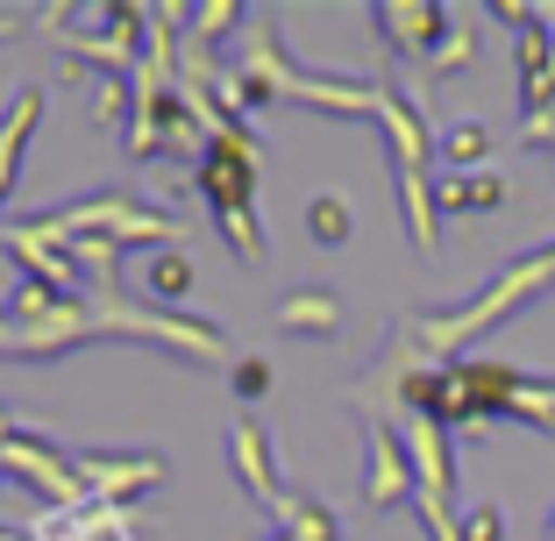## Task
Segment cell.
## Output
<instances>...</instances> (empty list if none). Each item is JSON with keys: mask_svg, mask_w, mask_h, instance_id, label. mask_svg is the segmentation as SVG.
Masks as SVG:
<instances>
[{"mask_svg": "<svg viewBox=\"0 0 555 541\" xmlns=\"http://www.w3.org/2000/svg\"><path fill=\"white\" fill-rule=\"evenodd\" d=\"M548 285H555V243H541V249H527V257H513L477 299H463V307H441V313H413L406 329H413V343H421L435 363H456L485 329L513 321V313H520L527 299H541Z\"/></svg>", "mask_w": 555, "mask_h": 541, "instance_id": "1", "label": "cell"}, {"mask_svg": "<svg viewBox=\"0 0 555 541\" xmlns=\"http://www.w3.org/2000/svg\"><path fill=\"white\" fill-rule=\"evenodd\" d=\"M29 221L57 249L79 243V235H100V243H115V249H129V243H143V249H179V221H171L164 207H150L143 193H86V199H72V207L29 214Z\"/></svg>", "mask_w": 555, "mask_h": 541, "instance_id": "2", "label": "cell"}, {"mask_svg": "<svg viewBox=\"0 0 555 541\" xmlns=\"http://www.w3.org/2000/svg\"><path fill=\"white\" fill-rule=\"evenodd\" d=\"M0 477H15V485L43 492V499H50V513H86V506H93V492H86L79 463H72L65 449L50 442L43 427H22L15 442L0 449Z\"/></svg>", "mask_w": 555, "mask_h": 541, "instance_id": "3", "label": "cell"}, {"mask_svg": "<svg viewBox=\"0 0 555 541\" xmlns=\"http://www.w3.org/2000/svg\"><path fill=\"white\" fill-rule=\"evenodd\" d=\"M257 171H263L257 136H249L243 121H229V129L207 136V157L193 165V193L207 199V214H221V207H257Z\"/></svg>", "mask_w": 555, "mask_h": 541, "instance_id": "4", "label": "cell"}, {"mask_svg": "<svg viewBox=\"0 0 555 541\" xmlns=\"http://www.w3.org/2000/svg\"><path fill=\"white\" fill-rule=\"evenodd\" d=\"M79 477L86 492H93V506H129V499L157 492L164 477H171V463L150 456V449H79Z\"/></svg>", "mask_w": 555, "mask_h": 541, "instance_id": "5", "label": "cell"}, {"mask_svg": "<svg viewBox=\"0 0 555 541\" xmlns=\"http://www.w3.org/2000/svg\"><path fill=\"white\" fill-rule=\"evenodd\" d=\"M406 499H421V485H413V456H406V442H399V427L363 421V506L392 513V506H406Z\"/></svg>", "mask_w": 555, "mask_h": 541, "instance_id": "6", "label": "cell"}, {"mask_svg": "<svg viewBox=\"0 0 555 541\" xmlns=\"http://www.w3.org/2000/svg\"><path fill=\"white\" fill-rule=\"evenodd\" d=\"M0 249H8V263H22V279H36V285H50V293H65V299H79V263H72V249H57L43 229H36L29 214H15V221H0Z\"/></svg>", "mask_w": 555, "mask_h": 541, "instance_id": "7", "label": "cell"}, {"mask_svg": "<svg viewBox=\"0 0 555 541\" xmlns=\"http://www.w3.org/2000/svg\"><path fill=\"white\" fill-rule=\"evenodd\" d=\"M399 442H406L413 485H421V499H413V506H449V499H456V449H449V427L406 413V421H399Z\"/></svg>", "mask_w": 555, "mask_h": 541, "instance_id": "8", "label": "cell"}, {"mask_svg": "<svg viewBox=\"0 0 555 541\" xmlns=\"http://www.w3.org/2000/svg\"><path fill=\"white\" fill-rule=\"evenodd\" d=\"M371 22L377 36H385V50H406V57H435V43L449 36V8H435V0H371Z\"/></svg>", "mask_w": 555, "mask_h": 541, "instance_id": "9", "label": "cell"}, {"mask_svg": "<svg viewBox=\"0 0 555 541\" xmlns=\"http://www.w3.org/2000/svg\"><path fill=\"white\" fill-rule=\"evenodd\" d=\"M229 463H235V477H243V492L257 499L263 513H278V499H285V477H278L271 435H263L257 421H235V427H229Z\"/></svg>", "mask_w": 555, "mask_h": 541, "instance_id": "10", "label": "cell"}, {"mask_svg": "<svg viewBox=\"0 0 555 541\" xmlns=\"http://www.w3.org/2000/svg\"><path fill=\"white\" fill-rule=\"evenodd\" d=\"M377 129H385V143H392V171H427L435 129H427V115L399 93V86H385V100H377Z\"/></svg>", "mask_w": 555, "mask_h": 541, "instance_id": "11", "label": "cell"}, {"mask_svg": "<svg viewBox=\"0 0 555 541\" xmlns=\"http://www.w3.org/2000/svg\"><path fill=\"white\" fill-rule=\"evenodd\" d=\"M36 121H43V86H22V93L0 107V199L15 193V179H22V157H29V143H36Z\"/></svg>", "mask_w": 555, "mask_h": 541, "instance_id": "12", "label": "cell"}, {"mask_svg": "<svg viewBox=\"0 0 555 541\" xmlns=\"http://www.w3.org/2000/svg\"><path fill=\"white\" fill-rule=\"evenodd\" d=\"M29 541H135L121 506H86V513H50L29 527Z\"/></svg>", "mask_w": 555, "mask_h": 541, "instance_id": "13", "label": "cell"}, {"mask_svg": "<svg viewBox=\"0 0 555 541\" xmlns=\"http://www.w3.org/2000/svg\"><path fill=\"white\" fill-rule=\"evenodd\" d=\"M392 185H399V221H406L413 249H421V257H435V243H441V207H435V179H427V171H392Z\"/></svg>", "mask_w": 555, "mask_h": 541, "instance_id": "14", "label": "cell"}, {"mask_svg": "<svg viewBox=\"0 0 555 541\" xmlns=\"http://www.w3.org/2000/svg\"><path fill=\"white\" fill-rule=\"evenodd\" d=\"M278 329L327 343V335H343V299L321 293V285H307V293H285V299H278Z\"/></svg>", "mask_w": 555, "mask_h": 541, "instance_id": "15", "label": "cell"}, {"mask_svg": "<svg viewBox=\"0 0 555 541\" xmlns=\"http://www.w3.org/2000/svg\"><path fill=\"white\" fill-rule=\"evenodd\" d=\"M435 207L441 214H499L506 207V179L499 171H449V179H435Z\"/></svg>", "mask_w": 555, "mask_h": 541, "instance_id": "16", "label": "cell"}, {"mask_svg": "<svg viewBox=\"0 0 555 541\" xmlns=\"http://www.w3.org/2000/svg\"><path fill=\"white\" fill-rule=\"evenodd\" d=\"M143 293H150V307H164V313H179L185 307V293H193V249H150V263H143Z\"/></svg>", "mask_w": 555, "mask_h": 541, "instance_id": "17", "label": "cell"}, {"mask_svg": "<svg viewBox=\"0 0 555 541\" xmlns=\"http://www.w3.org/2000/svg\"><path fill=\"white\" fill-rule=\"evenodd\" d=\"M271 520H278V534H285V541H343V520H335L313 492H293V485H285V499H278Z\"/></svg>", "mask_w": 555, "mask_h": 541, "instance_id": "18", "label": "cell"}, {"mask_svg": "<svg viewBox=\"0 0 555 541\" xmlns=\"http://www.w3.org/2000/svg\"><path fill=\"white\" fill-rule=\"evenodd\" d=\"M485 150H491V129H485V121H449V129L435 136V157L449 171H485Z\"/></svg>", "mask_w": 555, "mask_h": 541, "instance_id": "19", "label": "cell"}, {"mask_svg": "<svg viewBox=\"0 0 555 541\" xmlns=\"http://www.w3.org/2000/svg\"><path fill=\"white\" fill-rule=\"evenodd\" d=\"M86 93H93V121L121 143L135 121V79H86Z\"/></svg>", "mask_w": 555, "mask_h": 541, "instance_id": "20", "label": "cell"}, {"mask_svg": "<svg viewBox=\"0 0 555 541\" xmlns=\"http://www.w3.org/2000/svg\"><path fill=\"white\" fill-rule=\"evenodd\" d=\"M307 235L321 249H343L349 235H357V214H349V199L343 193H313L307 199Z\"/></svg>", "mask_w": 555, "mask_h": 541, "instance_id": "21", "label": "cell"}, {"mask_svg": "<svg viewBox=\"0 0 555 541\" xmlns=\"http://www.w3.org/2000/svg\"><path fill=\"white\" fill-rule=\"evenodd\" d=\"M235 22H249V8H243V0H199V8H185V43L214 50L221 36L235 29Z\"/></svg>", "mask_w": 555, "mask_h": 541, "instance_id": "22", "label": "cell"}, {"mask_svg": "<svg viewBox=\"0 0 555 541\" xmlns=\"http://www.w3.org/2000/svg\"><path fill=\"white\" fill-rule=\"evenodd\" d=\"M470 65H477V22L456 15L449 36L435 43V57H427V79H456V72H470Z\"/></svg>", "mask_w": 555, "mask_h": 541, "instance_id": "23", "label": "cell"}, {"mask_svg": "<svg viewBox=\"0 0 555 541\" xmlns=\"http://www.w3.org/2000/svg\"><path fill=\"white\" fill-rule=\"evenodd\" d=\"M214 229H221V243H229L235 263H263V221H257V207H221V214H214Z\"/></svg>", "mask_w": 555, "mask_h": 541, "instance_id": "24", "label": "cell"}, {"mask_svg": "<svg viewBox=\"0 0 555 541\" xmlns=\"http://www.w3.org/2000/svg\"><path fill=\"white\" fill-rule=\"evenodd\" d=\"M229 385H235V399H263L271 392V357H235V371H229Z\"/></svg>", "mask_w": 555, "mask_h": 541, "instance_id": "25", "label": "cell"}, {"mask_svg": "<svg viewBox=\"0 0 555 541\" xmlns=\"http://www.w3.org/2000/svg\"><path fill=\"white\" fill-rule=\"evenodd\" d=\"M456 527H463V541H506V513H499V506H470V513H456Z\"/></svg>", "mask_w": 555, "mask_h": 541, "instance_id": "26", "label": "cell"}, {"mask_svg": "<svg viewBox=\"0 0 555 541\" xmlns=\"http://www.w3.org/2000/svg\"><path fill=\"white\" fill-rule=\"evenodd\" d=\"M22 427H36V421H15V413H8V407H0V449H8V442H15V435H22Z\"/></svg>", "mask_w": 555, "mask_h": 541, "instance_id": "27", "label": "cell"}, {"mask_svg": "<svg viewBox=\"0 0 555 541\" xmlns=\"http://www.w3.org/2000/svg\"><path fill=\"white\" fill-rule=\"evenodd\" d=\"M8 36H22V15H0V43H8Z\"/></svg>", "mask_w": 555, "mask_h": 541, "instance_id": "28", "label": "cell"}, {"mask_svg": "<svg viewBox=\"0 0 555 541\" xmlns=\"http://www.w3.org/2000/svg\"><path fill=\"white\" fill-rule=\"evenodd\" d=\"M541 29H548V43H555V8H541Z\"/></svg>", "mask_w": 555, "mask_h": 541, "instance_id": "29", "label": "cell"}, {"mask_svg": "<svg viewBox=\"0 0 555 541\" xmlns=\"http://www.w3.org/2000/svg\"><path fill=\"white\" fill-rule=\"evenodd\" d=\"M548 541H555V513H548Z\"/></svg>", "mask_w": 555, "mask_h": 541, "instance_id": "30", "label": "cell"}, {"mask_svg": "<svg viewBox=\"0 0 555 541\" xmlns=\"http://www.w3.org/2000/svg\"><path fill=\"white\" fill-rule=\"evenodd\" d=\"M263 541H285V534H263Z\"/></svg>", "mask_w": 555, "mask_h": 541, "instance_id": "31", "label": "cell"}]
</instances>
